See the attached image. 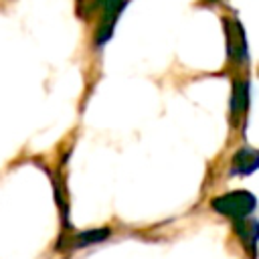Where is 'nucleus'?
Segmentation results:
<instances>
[{
	"mask_svg": "<svg viewBox=\"0 0 259 259\" xmlns=\"http://www.w3.org/2000/svg\"><path fill=\"white\" fill-rule=\"evenodd\" d=\"M259 166V154L255 148H249V146H243L239 148L235 154H233V160H231V176H249L257 170Z\"/></svg>",
	"mask_w": 259,
	"mask_h": 259,
	"instance_id": "423d86ee",
	"label": "nucleus"
},
{
	"mask_svg": "<svg viewBox=\"0 0 259 259\" xmlns=\"http://www.w3.org/2000/svg\"><path fill=\"white\" fill-rule=\"evenodd\" d=\"M130 0H95V8L99 10L101 18H99V26L95 32V45L103 47L105 42H109V38L113 36L115 24L121 16V12L125 10Z\"/></svg>",
	"mask_w": 259,
	"mask_h": 259,
	"instance_id": "f03ea898",
	"label": "nucleus"
},
{
	"mask_svg": "<svg viewBox=\"0 0 259 259\" xmlns=\"http://www.w3.org/2000/svg\"><path fill=\"white\" fill-rule=\"evenodd\" d=\"M235 227V233L239 235L243 247L247 249L249 257L255 259V247H257V233H259V225H257V219L255 217H249L245 221H239V223H233Z\"/></svg>",
	"mask_w": 259,
	"mask_h": 259,
	"instance_id": "0eeeda50",
	"label": "nucleus"
},
{
	"mask_svg": "<svg viewBox=\"0 0 259 259\" xmlns=\"http://www.w3.org/2000/svg\"><path fill=\"white\" fill-rule=\"evenodd\" d=\"M223 28H225V42H227V55L233 63L243 65L249 61V45L243 24L237 18L223 16Z\"/></svg>",
	"mask_w": 259,
	"mask_h": 259,
	"instance_id": "7ed1b4c3",
	"label": "nucleus"
},
{
	"mask_svg": "<svg viewBox=\"0 0 259 259\" xmlns=\"http://www.w3.org/2000/svg\"><path fill=\"white\" fill-rule=\"evenodd\" d=\"M210 206L221 217H227L233 223H239V221L253 217V210L257 206V198L249 190H231V192H225V194L212 198Z\"/></svg>",
	"mask_w": 259,
	"mask_h": 259,
	"instance_id": "f257e3e1",
	"label": "nucleus"
},
{
	"mask_svg": "<svg viewBox=\"0 0 259 259\" xmlns=\"http://www.w3.org/2000/svg\"><path fill=\"white\" fill-rule=\"evenodd\" d=\"M111 235V229L107 227H99V229H89V231H81V233H73V235H61V241L57 245V249H65V251H79L85 249L89 245L101 243Z\"/></svg>",
	"mask_w": 259,
	"mask_h": 259,
	"instance_id": "20e7f679",
	"label": "nucleus"
},
{
	"mask_svg": "<svg viewBox=\"0 0 259 259\" xmlns=\"http://www.w3.org/2000/svg\"><path fill=\"white\" fill-rule=\"evenodd\" d=\"M251 103V83L249 79H235L233 81V91H231V117L233 123H237L241 117H245L247 109Z\"/></svg>",
	"mask_w": 259,
	"mask_h": 259,
	"instance_id": "39448f33",
	"label": "nucleus"
},
{
	"mask_svg": "<svg viewBox=\"0 0 259 259\" xmlns=\"http://www.w3.org/2000/svg\"><path fill=\"white\" fill-rule=\"evenodd\" d=\"M210 2H217V0H210Z\"/></svg>",
	"mask_w": 259,
	"mask_h": 259,
	"instance_id": "6e6552de",
	"label": "nucleus"
}]
</instances>
